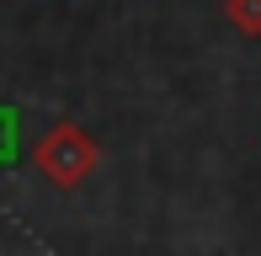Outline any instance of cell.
<instances>
[{"label": "cell", "mask_w": 261, "mask_h": 256, "mask_svg": "<svg viewBox=\"0 0 261 256\" xmlns=\"http://www.w3.org/2000/svg\"><path fill=\"white\" fill-rule=\"evenodd\" d=\"M32 166H38L59 192H75L80 182L96 176V166H101V144H96V134H91V128L59 118L48 134L38 139V149H32Z\"/></svg>", "instance_id": "obj_1"}, {"label": "cell", "mask_w": 261, "mask_h": 256, "mask_svg": "<svg viewBox=\"0 0 261 256\" xmlns=\"http://www.w3.org/2000/svg\"><path fill=\"white\" fill-rule=\"evenodd\" d=\"M21 160V112L11 101H0V171Z\"/></svg>", "instance_id": "obj_2"}, {"label": "cell", "mask_w": 261, "mask_h": 256, "mask_svg": "<svg viewBox=\"0 0 261 256\" xmlns=\"http://www.w3.org/2000/svg\"><path fill=\"white\" fill-rule=\"evenodd\" d=\"M224 16H229L234 32L245 38H261V0H224Z\"/></svg>", "instance_id": "obj_3"}]
</instances>
